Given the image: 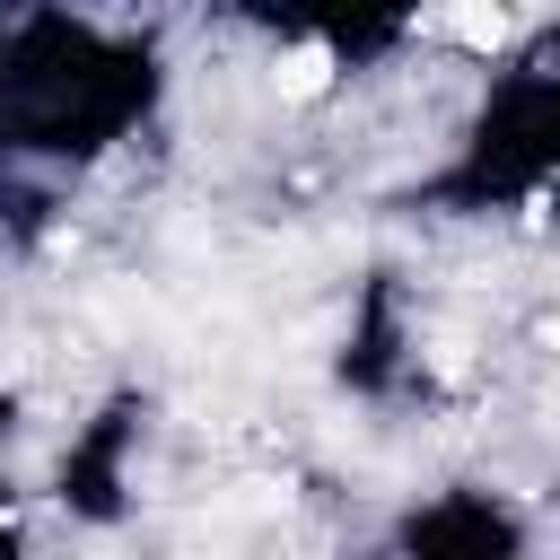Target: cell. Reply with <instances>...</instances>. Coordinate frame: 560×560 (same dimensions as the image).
Returning a JSON list of instances; mask_svg holds the SVG:
<instances>
[{"mask_svg":"<svg viewBox=\"0 0 560 560\" xmlns=\"http://www.w3.org/2000/svg\"><path fill=\"white\" fill-rule=\"evenodd\" d=\"M149 429H158V402H149L140 385L96 394V402L70 420V438L52 446V508H61L70 525H88V534L122 525V516L140 508Z\"/></svg>","mask_w":560,"mask_h":560,"instance_id":"cell-3","label":"cell"},{"mask_svg":"<svg viewBox=\"0 0 560 560\" xmlns=\"http://www.w3.org/2000/svg\"><path fill=\"white\" fill-rule=\"evenodd\" d=\"M166 44L131 18L0 9V228L70 210V184L140 149L166 114Z\"/></svg>","mask_w":560,"mask_h":560,"instance_id":"cell-1","label":"cell"},{"mask_svg":"<svg viewBox=\"0 0 560 560\" xmlns=\"http://www.w3.org/2000/svg\"><path fill=\"white\" fill-rule=\"evenodd\" d=\"M0 560H35V542H26V525H18V516H0Z\"/></svg>","mask_w":560,"mask_h":560,"instance_id":"cell-7","label":"cell"},{"mask_svg":"<svg viewBox=\"0 0 560 560\" xmlns=\"http://www.w3.org/2000/svg\"><path fill=\"white\" fill-rule=\"evenodd\" d=\"M9 446H18V394L0 385V490H9Z\"/></svg>","mask_w":560,"mask_h":560,"instance_id":"cell-6","label":"cell"},{"mask_svg":"<svg viewBox=\"0 0 560 560\" xmlns=\"http://www.w3.org/2000/svg\"><path fill=\"white\" fill-rule=\"evenodd\" d=\"M402 201L420 219H525L560 201V18L508 26Z\"/></svg>","mask_w":560,"mask_h":560,"instance_id":"cell-2","label":"cell"},{"mask_svg":"<svg viewBox=\"0 0 560 560\" xmlns=\"http://www.w3.org/2000/svg\"><path fill=\"white\" fill-rule=\"evenodd\" d=\"M332 376L359 394V402H394L411 376H420V315L402 298L394 271H376L359 298H350V324H341V359Z\"/></svg>","mask_w":560,"mask_h":560,"instance_id":"cell-5","label":"cell"},{"mask_svg":"<svg viewBox=\"0 0 560 560\" xmlns=\"http://www.w3.org/2000/svg\"><path fill=\"white\" fill-rule=\"evenodd\" d=\"M534 508L499 481H438L411 490L359 560H534Z\"/></svg>","mask_w":560,"mask_h":560,"instance_id":"cell-4","label":"cell"}]
</instances>
